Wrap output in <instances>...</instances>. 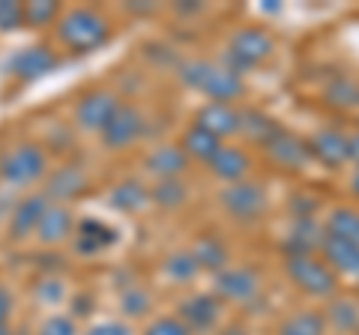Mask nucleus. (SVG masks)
<instances>
[{"mask_svg":"<svg viewBox=\"0 0 359 335\" xmlns=\"http://www.w3.org/2000/svg\"><path fill=\"white\" fill-rule=\"evenodd\" d=\"M309 150L314 159H320L323 165L339 168L351 159V138L341 135L339 129H320L318 135L309 141Z\"/></svg>","mask_w":359,"mask_h":335,"instance_id":"16","label":"nucleus"},{"mask_svg":"<svg viewBox=\"0 0 359 335\" xmlns=\"http://www.w3.org/2000/svg\"><path fill=\"white\" fill-rule=\"evenodd\" d=\"M144 335H192V332L180 317H156L147 323Z\"/></svg>","mask_w":359,"mask_h":335,"instance_id":"35","label":"nucleus"},{"mask_svg":"<svg viewBox=\"0 0 359 335\" xmlns=\"http://www.w3.org/2000/svg\"><path fill=\"white\" fill-rule=\"evenodd\" d=\"M177 72H180V81L186 87L210 96L212 102L231 105L233 99H240L245 90L240 72L228 69V66H219V63H210V60H186Z\"/></svg>","mask_w":359,"mask_h":335,"instance_id":"2","label":"nucleus"},{"mask_svg":"<svg viewBox=\"0 0 359 335\" xmlns=\"http://www.w3.org/2000/svg\"><path fill=\"white\" fill-rule=\"evenodd\" d=\"M240 132H243L245 138H252L255 144H266V141L278 132V126H276V123L269 120V117L257 114V111H252V114L245 111V114H243V123H240Z\"/></svg>","mask_w":359,"mask_h":335,"instance_id":"30","label":"nucleus"},{"mask_svg":"<svg viewBox=\"0 0 359 335\" xmlns=\"http://www.w3.org/2000/svg\"><path fill=\"white\" fill-rule=\"evenodd\" d=\"M120 306H123L126 315L141 317V315H147V308H150V294L147 290H141V287H129V290H123Z\"/></svg>","mask_w":359,"mask_h":335,"instance_id":"34","label":"nucleus"},{"mask_svg":"<svg viewBox=\"0 0 359 335\" xmlns=\"http://www.w3.org/2000/svg\"><path fill=\"white\" fill-rule=\"evenodd\" d=\"M72 240H75L78 254H96L117 242V231L108 228L105 221H99V219H84L81 225H75Z\"/></svg>","mask_w":359,"mask_h":335,"instance_id":"18","label":"nucleus"},{"mask_svg":"<svg viewBox=\"0 0 359 335\" xmlns=\"http://www.w3.org/2000/svg\"><path fill=\"white\" fill-rule=\"evenodd\" d=\"M177 315L189 327V332H192V329H210L212 323L219 320V296L195 294V296H189V299L180 303Z\"/></svg>","mask_w":359,"mask_h":335,"instance_id":"17","label":"nucleus"},{"mask_svg":"<svg viewBox=\"0 0 359 335\" xmlns=\"http://www.w3.org/2000/svg\"><path fill=\"white\" fill-rule=\"evenodd\" d=\"M48 207H51V200L45 198L42 192L25 195L13 207V213H9V221H6L9 237H13V240H25V237H30V233H36L39 219L45 216V210H48Z\"/></svg>","mask_w":359,"mask_h":335,"instance_id":"11","label":"nucleus"},{"mask_svg":"<svg viewBox=\"0 0 359 335\" xmlns=\"http://www.w3.org/2000/svg\"><path fill=\"white\" fill-rule=\"evenodd\" d=\"M287 275L299 290H306L311 296H332L339 290V278L330 270V264L318 261L314 254L287 258Z\"/></svg>","mask_w":359,"mask_h":335,"instance_id":"5","label":"nucleus"},{"mask_svg":"<svg viewBox=\"0 0 359 335\" xmlns=\"http://www.w3.org/2000/svg\"><path fill=\"white\" fill-rule=\"evenodd\" d=\"M351 159L359 165V132H356V135H351Z\"/></svg>","mask_w":359,"mask_h":335,"instance_id":"41","label":"nucleus"},{"mask_svg":"<svg viewBox=\"0 0 359 335\" xmlns=\"http://www.w3.org/2000/svg\"><path fill=\"white\" fill-rule=\"evenodd\" d=\"M120 105L123 102L114 90H105V87L90 90L75 102V126L84 129V132H99V135H102V129L111 123V117L117 114Z\"/></svg>","mask_w":359,"mask_h":335,"instance_id":"6","label":"nucleus"},{"mask_svg":"<svg viewBox=\"0 0 359 335\" xmlns=\"http://www.w3.org/2000/svg\"><path fill=\"white\" fill-rule=\"evenodd\" d=\"M84 335H132V329L126 327V323H120V320H105V323L90 327Z\"/></svg>","mask_w":359,"mask_h":335,"instance_id":"38","label":"nucleus"},{"mask_svg":"<svg viewBox=\"0 0 359 335\" xmlns=\"http://www.w3.org/2000/svg\"><path fill=\"white\" fill-rule=\"evenodd\" d=\"M144 135V114L135 105L123 102L111 123L102 129V144L108 150H126Z\"/></svg>","mask_w":359,"mask_h":335,"instance_id":"8","label":"nucleus"},{"mask_svg":"<svg viewBox=\"0 0 359 335\" xmlns=\"http://www.w3.org/2000/svg\"><path fill=\"white\" fill-rule=\"evenodd\" d=\"M356 329H359V327H356Z\"/></svg>","mask_w":359,"mask_h":335,"instance_id":"45","label":"nucleus"},{"mask_svg":"<svg viewBox=\"0 0 359 335\" xmlns=\"http://www.w3.org/2000/svg\"><path fill=\"white\" fill-rule=\"evenodd\" d=\"M264 150H266L269 159H273L276 165H282V168H299V165H306L311 159L309 141L290 135V132H285V129H278L276 135L264 144Z\"/></svg>","mask_w":359,"mask_h":335,"instance_id":"14","label":"nucleus"},{"mask_svg":"<svg viewBox=\"0 0 359 335\" xmlns=\"http://www.w3.org/2000/svg\"><path fill=\"white\" fill-rule=\"evenodd\" d=\"M177 13H201V4H195V0H189V4H183V6H177Z\"/></svg>","mask_w":359,"mask_h":335,"instance_id":"42","label":"nucleus"},{"mask_svg":"<svg viewBox=\"0 0 359 335\" xmlns=\"http://www.w3.org/2000/svg\"><path fill=\"white\" fill-rule=\"evenodd\" d=\"M320 249H323V258H327L332 273H344V275L359 278V245L356 242H347V240L323 233Z\"/></svg>","mask_w":359,"mask_h":335,"instance_id":"19","label":"nucleus"},{"mask_svg":"<svg viewBox=\"0 0 359 335\" xmlns=\"http://www.w3.org/2000/svg\"><path fill=\"white\" fill-rule=\"evenodd\" d=\"M323 320H330L335 329H356L359 327V308L353 299H347V296H339V299H332L330 308H327V315H323Z\"/></svg>","mask_w":359,"mask_h":335,"instance_id":"29","label":"nucleus"},{"mask_svg":"<svg viewBox=\"0 0 359 335\" xmlns=\"http://www.w3.org/2000/svg\"><path fill=\"white\" fill-rule=\"evenodd\" d=\"M48 174V156L39 144L25 141L0 156V180L9 186H30Z\"/></svg>","mask_w":359,"mask_h":335,"instance_id":"3","label":"nucleus"},{"mask_svg":"<svg viewBox=\"0 0 359 335\" xmlns=\"http://www.w3.org/2000/svg\"><path fill=\"white\" fill-rule=\"evenodd\" d=\"M210 171H212V177H219V180H224L228 186L243 183L245 174H249V156L240 147H222L216 153V159L210 162Z\"/></svg>","mask_w":359,"mask_h":335,"instance_id":"21","label":"nucleus"},{"mask_svg":"<svg viewBox=\"0 0 359 335\" xmlns=\"http://www.w3.org/2000/svg\"><path fill=\"white\" fill-rule=\"evenodd\" d=\"M323 99L332 108H356L359 105V81L347 75H335L332 81L323 87Z\"/></svg>","mask_w":359,"mask_h":335,"instance_id":"24","label":"nucleus"},{"mask_svg":"<svg viewBox=\"0 0 359 335\" xmlns=\"http://www.w3.org/2000/svg\"><path fill=\"white\" fill-rule=\"evenodd\" d=\"M323 315L318 311H294L282 327H278V335H323Z\"/></svg>","mask_w":359,"mask_h":335,"instance_id":"28","label":"nucleus"},{"mask_svg":"<svg viewBox=\"0 0 359 335\" xmlns=\"http://www.w3.org/2000/svg\"><path fill=\"white\" fill-rule=\"evenodd\" d=\"M327 233L359 245V213L356 210H347V207H335L327 219Z\"/></svg>","mask_w":359,"mask_h":335,"instance_id":"26","label":"nucleus"},{"mask_svg":"<svg viewBox=\"0 0 359 335\" xmlns=\"http://www.w3.org/2000/svg\"><path fill=\"white\" fill-rule=\"evenodd\" d=\"M0 335H13V329H9V327H0Z\"/></svg>","mask_w":359,"mask_h":335,"instance_id":"44","label":"nucleus"},{"mask_svg":"<svg viewBox=\"0 0 359 335\" xmlns=\"http://www.w3.org/2000/svg\"><path fill=\"white\" fill-rule=\"evenodd\" d=\"M219 200H222V207L228 210L233 219H240V221L257 219V216H261L264 210H266V195H264V189L257 186V183H249V180L224 186V192L219 195Z\"/></svg>","mask_w":359,"mask_h":335,"instance_id":"7","label":"nucleus"},{"mask_svg":"<svg viewBox=\"0 0 359 335\" xmlns=\"http://www.w3.org/2000/svg\"><path fill=\"white\" fill-rule=\"evenodd\" d=\"M87 192V174L84 168L78 165H60L54 171L45 174V186H42V195L51 200V204H63L66 200H75Z\"/></svg>","mask_w":359,"mask_h":335,"instance_id":"9","label":"nucleus"},{"mask_svg":"<svg viewBox=\"0 0 359 335\" xmlns=\"http://www.w3.org/2000/svg\"><path fill=\"white\" fill-rule=\"evenodd\" d=\"M60 15H63V9L57 0H30V4H25V25L33 30L57 25Z\"/></svg>","mask_w":359,"mask_h":335,"instance_id":"27","label":"nucleus"},{"mask_svg":"<svg viewBox=\"0 0 359 335\" xmlns=\"http://www.w3.org/2000/svg\"><path fill=\"white\" fill-rule=\"evenodd\" d=\"M192 258L198 261L201 270H210V273H222V270H228V245H224L222 240L216 237H201L195 242V249H192Z\"/></svg>","mask_w":359,"mask_h":335,"instance_id":"23","label":"nucleus"},{"mask_svg":"<svg viewBox=\"0 0 359 335\" xmlns=\"http://www.w3.org/2000/svg\"><path fill=\"white\" fill-rule=\"evenodd\" d=\"M351 189H353V195L359 198V171H356V174L351 177Z\"/></svg>","mask_w":359,"mask_h":335,"instance_id":"43","label":"nucleus"},{"mask_svg":"<svg viewBox=\"0 0 359 335\" xmlns=\"http://www.w3.org/2000/svg\"><path fill=\"white\" fill-rule=\"evenodd\" d=\"M18 27H25V4L0 0V33H13Z\"/></svg>","mask_w":359,"mask_h":335,"instance_id":"33","label":"nucleus"},{"mask_svg":"<svg viewBox=\"0 0 359 335\" xmlns=\"http://www.w3.org/2000/svg\"><path fill=\"white\" fill-rule=\"evenodd\" d=\"M257 273L249 270V266H228L216 275V294L228 303H249V299L257 296Z\"/></svg>","mask_w":359,"mask_h":335,"instance_id":"12","label":"nucleus"},{"mask_svg":"<svg viewBox=\"0 0 359 335\" xmlns=\"http://www.w3.org/2000/svg\"><path fill=\"white\" fill-rule=\"evenodd\" d=\"M165 273L171 275L174 282H192V278L201 273V266L192 258V252H174L171 258L165 261Z\"/></svg>","mask_w":359,"mask_h":335,"instance_id":"32","label":"nucleus"},{"mask_svg":"<svg viewBox=\"0 0 359 335\" xmlns=\"http://www.w3.org/2000/svg\"><path fill=\"white\" fill-rule=\"evenodd\" d=\"M147 198H150V192H147V189H144L138 180H123V183H117L114 189H111V195H108L111 207L123 210V213L141 210V207H144V200H147Z\"/></svg>","mask_w":359,"mask_h":335,"instance_id":"25","label":"nucleus"},{"mask_svg":"<svg viewBox=\"0 0 359 335\" xmlns=\"http://www.w3.org/2000/svg\"><path fill=\"white\" fill-rule=\"evenodd\" d=\"M111 33V21L93 6H72L63 9V15L54 25V36L63 48H69L75 54L93 51L108 39Z\"/></svg>","mask_w":359,"mask_h":335,"instance_id":"1","label":"nucleus"},{"mask_svg":"<svg viewBox=\"0 0 359 335\" xmlns=\"http://www.w3.org/2000/svg\"><path fill=\"white\" fill-rule=\"evenodd\" d=\"M269 54H273L269 33L261 27H245L231 36L228 51H224V66L233 72H243V69H252V66L264 63Z\"/></svg>","mask_w":359,"mask_h":335,"instance_id":"4","label":"nucleus"},{"mask_svg":"<svg viewBox=\"0 0 359 335\" xmlns=\"http://www.w3.org/2000/svg\"><path fill=\"white\" fill-rule=\"evenodd\" d=\"M240 123H243V114L233 105H224V102H207V105H201L195 114V126L210 132V135H216L219 141L228 135H237Z\"/></svg>","mask_w":359,"mask_h":335,"instance_id":"13","label":"nucleus"},{"mask_svg":"<svg viewBox=\"0 0 359 335\" xmlns=\"http://www.w3.org/2000/svg\"><path fill=\"white\" fill-rule=\"evenodd\" d=\"M54 66H57V54H54L48 46H27L9 57L6 69L15 78H21V81H36V78L48 75Z\"/></svg>","mask_w":359,"mask_h":335,"instance_id":"10","label":"nucleus"},{"mask_svg":"<svg viewBox=\"0 0 359 335\" xmlns=\"http://www.w3.org/2000/svg\"><path fill=\"white\" fill-rule=\"evenodd\" d=\"M36 335H78V329H75V320L69 315H51V317L42 320Z\"/></svg>","mask_w":359,"mask_h":335,"instance_id":"36","label":"nucleus"},{"mask_svg":"<svg viewBox=\"0 0 359 335\" xmlns=\"http://www.w3.org/2000/svg\"><path fill=\"white\" fill-rule=\"evenodd\" d=\"M150 200H156L165 210H174L186 200V186L180 180H156V186L150 189Z\"/></svg>","mask_w":359,"mask_h":335,"instance_id":"31","label":"nucleus"},{"mask_svg":"<svg viewBox=\"0 0 359 335\" xmlns=\"http://www.w3.org/2000/svg\"><path fill=\"white\" fill-rule=\"evenodd\" d=\"M126 9L132 15H150V13H156V4H150V0H138V4H126Z\"/></svg>","mask_w":359,"mask_h":335,"instance_id":"40","label":"nucleus"},{"mask_svg":"<svg viewBox=\"0 0 359 335\" xmlns=\"http://www.w3.org/2000/svg\"><path fill=\"white\" fill-rule=\"evenodd\" d=\"M9 315H13V296H9L6 287H0V327H6Z\"/></svg>","mask_w":359,"mask_h":335,"instance_id":"39","label":"nucleus"},{"mask_svg":"<svg viewBox=\"0 0 359 335\" xmlns=\"http://www.w3.org/2000/svg\"><path fill=\"white\" fill-rule=\"evenodd\" d=\"M144 168L156 180H180V174L189 168V156L180 150V144H162V147H153L147 153Z\"/></svg>","mask_w":359,"mask_h":335,"instance_id":"15","label":"nucleus"},{"mask_svg":"<svg viewBox=\"0 0 359 335\" xmlns=\"http://www.w3.org/2000/svg\"><path fill=\"white\" fill-rule=\"evenodd\" d=\"M36 296L45 299V303H57V299L63 296V285L57 282V278H45V282L36 285Z\"/></svg>","mask_w":359,"mask_h":335,"instance_id":"37","label":"nucleus"},{"mask_svg":"<svg viewBox=\"0 0 359 335\" xmlns=\"http://www.w3.org/2000/svg\"><path fill=\"white\" fill-rule=\"evenodd\" d=\"M72 233H75V221H72L69 207L51 204L48 210H45V216L39 219V228H36V237L45 245H57L66 237H72Z\"/></svg>","mask_w":359,"mask_h":335,"instance_id":"20","label":"nucleus"},{"mask_svg":"<svg viewBox=\"0 0 359 335\" xmlns=\"http://www.w3.org/2000/svg\"><path fill=\"white\" fill-rule=\"evenodd\" d=\"M180 150H183L189 159H198V162H212L216 159V153L222 150V141L216 135H210L201 126H189L183 132V138H180Z\"/></svg>","mask_w":359,"mask_h":335,"instance_id":"22","label":"nucleus"}]
</instances>
